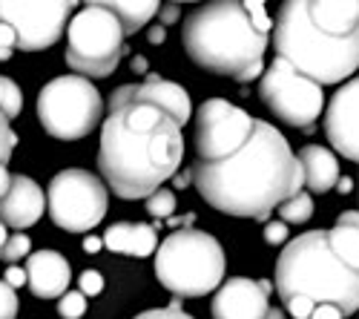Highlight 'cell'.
<instances>
[{
  "label": "cell",
  "mask_w": 359,
  "mask_h": 319,
  "mask_svg": "<svg viewBox=\"0 0 359 319\" xmlns=\"http://www.w3.org/2000/svg\"><path fill=\"white\" fill-rule=\"evenodd\" d=\"M98 167L109 190L124 198H147L172 179L184 158V135L167 109L141 98L133 83H124L107 101Z\"/></svg>",
  "instance_id": "6da1fadb"
},
{
  "label": "cell",
  "mask_w": 359,
  "mask_h": 319,
  "mask_svg": "<svg viewBox=\"0 0 359 319\" xmlns=\"http://www.w3.org/2000/svg\"><path fill=\"white\" fill-rule=\"evenodd\" d=\"M190 182L219 213L256 222H264L287 196L305 190L302 167L287 138L259 118L238 150L216 161H196Z\"/></svg>",
  "instance_id": "7a4b0ae2"
},
{
  "label": "cell",
  "mask_w": 359,
  "mask_h": 319,
  "mask_svg": "<svg viewBox=\"0 0 359 319\" xmlns=\"http://www.w3.org/2000/svg\"><path fill=\"white\" fill-rule=\"evenodd\" d=\"M271 29L276 57L319 86L359 67V0H282Z\"/></svg>",
  "instance_id": "3957f363"
},
{
  "label": "cell",
  "mask_w": 359,
  "mask_h": 319,
  "mask_svg": "<svg viewBox=\"0 0 359 319\" xmlns=\"http://www.w3.org/2000/svg\"><path fill=\"white\" fill-rule=\"evenodd\" d=\"M182 41L190 61L201 69L250 83L264 72L271 32L256 29L242 0H207L187 15Z\"/></svg>",
  "instance_id": "277c9868"
},
{
  "label": "cell",
  "mask_w": 359,
  "mask_h": 319,
  "mask_svg": "<svg viewBox=\"0 0 359 319\" xmlns=\"http://www.w3.org/2000/svg\"><path fill=\"white\" fill-rule=\"evenodd\" d=\"M276 262V291L282 299L305 297L313 305L327 302L342 316L359 308V268L348 265L331 247L327 230H311L290 242Z\"/></svg>",
  "instance_id": "5b68a950"
},
{
  "label": "cell",
  "mask_w": 359,
  "mask_h": 319,
  "mask_svg": "<svg viewBox=\"0 0 359 319\" xmlns=\"http://www.w3.org/2000/svg\"><path fill=\"white\" fill-rule=\"evenodd\" d=\"M224 250L219 239L196 227H182L156 247V276L172 297L193 299L213 294L224 279Z\"/></svg>",
  "instance_id": "8992f818"
},
{
  "label": "cell",
  "mask_w": 359,
  "mask_h": 319,
  "mask_svg": "<svg viewBox=\"0 0 359 319\" xmlns=\"http://www.w3.org/2000/svg\"><path fill=\"white\" fill-rule=\"evenodd\" d=\"M124 29L104 6H83L67 23V64L83 78H109L124 57Z\"/></svg>",
  "instance_id": "52a82bcc"
},
{
  "label": "cell",
  "mask_w": 359,
  "mask_h": 319,
  "mask_svg": "<svg viewBox=\"0 0 359 319\" xmlns=\"http://www.w3.org/2000/svg\"><path fill=\"white\" fill-rule=\"evenodd\" d=\"M104 115V98L83 75L52 78L38 95L41 127L57 141H78L93 133Z\"/></svg>",
  "instance_id": "ba28073f"
},
{
  "label": "cell",
  "mask_w": 359,
  "mask_h": 319,
  "mask_svg": "<svg viewBox=\"0 0 359 319\" xmlns=\"http://www.w3.org/2000/svg\"><path fill=\"white\" fill-rule=\"evenodd\" d=\"M46 210L52 222L67 233H83L93 230L109 210V193L104 179L89 170H61L49 182L46 190Z\"/></svg>",
  "instance_id": "9c48e42d"
},
{
  "label": "cell",
  "mask_w": 359,
  "mask_h": 319,
  "mask_svg": "<svg viewBox=\"0 0 359 319\" xmlns=\"http://www.w3.org/2000/svg\"><path fill=\"white\" fill-rule=\"evenodd\" d=\"M259 78H262L259 83L262 104L279 121L296 130H313V121L322 115V107H325L322 86L316 81L296 72L282 57H276Z\"/></svg>",
  "instance_id": "30bf717a"
},
{
  "label": "cell",
  "mask_w": 359,
  "mask_h": 319,
  "mask_svg": "<svg viewBox=\"0 0 359 319\" xmlns=\"http://www.w3.org/2000/svg\"><path fill=\"white\" fill-rule=\"evenodd\" d=\"M81 0H0V23L12 26L15 46L43 52L61 41Z\"/></svg>",
  "instance_id": "8fae6325"
},
{
  "label": "cell",
  "mask_w": 359,
  "mask_h": 319,
  "mask_svg": "<svg viewBox=\"0 0 359 319\" xmlns=\"http://www.w3.org/2000/svg\"><path fill=\"white\" fill-rule=\"evenodd\" d=\"M253 115L233 107L224 98L204 101L196 112V156L198 161H216L230 156L248 141Z\"/></svg>",
  "instance_id": "7c38bea8"
},
{
  "label": "cell",
  "mask_w": 359,
  "mask_h": 319,
  "mask_svg": "<svg viewBox=\"0 0 359 319\" xmlns=\"http://www.w3.org/2000/svg\"><path fill=\"white\" fill-rule=\"evenodd\" d=\"M356 101H359V81L348 78L334 93L325 112V135L334 144V150L348 161H359V130H356L359 104Z\"/></svg>",
  "instance_id": "4fadbf2b"
},
{
  "label": "cell",
  "mask_w": 359,
  "mask_h": 319,
  "mask_svg": "<svg viewBox=\"0 0 359 319\" xmlns=\"http://www.w3.org/2000/svg\"><path fill=\"white\" fill-rule=\"evenodd\" d=\"M271 291L273 285L267 279H227L210 302V313L213 319H262L271 308L267 305Z\"/></svg>",
  "instance_id": "5bb4252c"
},
{
  "label": "cell",
  "mask_w": 359,
  "mask_h": 319,
  "mask_svg": "<svg viewBox=\"0 0 359 319\" xmlns=\"http://www.w3.org/2000/svg\"><path fill=\"white\" fill-rule=\"evenodd\" d=\"M46 210V196L43 190L29 179V176H12L6 193L0 196V222L6 227L23 230L32 227Z\"/></svg>",
  "instance_id": "9a60e30c"
},
{
  "label": "cell",
  "mask_w": 359,
  "mask_h": 319,
  "mask_svg": "<svg viewBox=\"0 0 359 319\" xmlns=\"http://www.w3.org/2000/svg\"><path fill=\"white\" fill-rule=\"evenodd\" d=\"M72 268L57 250H38L26 256V285L38 299H57L69 291Z\"/></svg>",
  "instance_id": "2e32d148"
},
{
  "label": "cell",
  "mask_w": 359,
  "mask_h": 319,
  "mask_svg": "<svg viewBox=\"0 0 359 319\" xmlns=\"http://www.w3.org/2000/svg\"><path fill=\"white\" fill-rule=\"evenodd\" d=\"M104 247L112 253H124L135 259H147L149 253H156L158 247V233L156 224L144 222H118L104 233Z\"/></svg>",
  "instance_id": "e0dca14e"
},
{
  "label": "cell",
  "mask_w": 359,
  "mask_h": 319,
  "mask_svg": "<svg viewBox=\"0 0 359 319\" xmlns=\"http://www.w3.org/2000/svg\"><path fill=\"white\" fill-rule=\"evenodd\" d=\"M296 158H299V167H302V182H305V187H311V193L334 190V184L339 179V161L331 150L319 147V144H308Z\"/></svg>",
  "instance_id": "ac0fdd59"
},
{
  "label": "cell",
  "mask_w": 359,
  "mask_h": 319,
  "mask_svg": "<svg viewBox=\"0 0 359 319\" xmlns=\"http://www.w3.org/2000/svg\"><path fill=\"white\" fill-rule=\"evenodd\" d=\"M133 90H135L141 98H147V101L158 104L161 109H167L182 127L190 121V112H193V109H190V95H187L184 86H178V83H172V81H164V78H158V75H147L144 83H133Z\"/></svg>",
  "instance_id": "d6986e66"
},
{
  "label": "cell",
  "mask_w": 359,
  "mask_h": 319,
  "mask_svg": "<svg viewBox=\"0 0 359 319\" xmlns=\"http://www.w3.org/2000/svg\"><path fill=\"white\" fill-rule=\"evenodd\" d=\"M83 4L109 9L118 18V23H121L124 35H135L158 15L161 0H83Z\"/></svg>",
  "instance_id": "ffe728a7"
},
{
  "label": "cell",
  "mask_w": 359,
  "mask_h": 319,
  "mask_svg": "<svg viewBox=\"0 0 359 319\" xmlns=\"http://www.w3.org/2000/svg\"><path fill=\"white\" fill-rule=\"evenodd\" d=\"M359 216L356 210H348L337 219L334 230H327V239H331V247L345 259L348 265L359 268Z\"/></svg>",
  "instance_id": "44dd1931"
},
{
  "label": "cell",
  "mask_w": 359,
  "mask_h": 319,
  "mask_svg": "<svg viewBox=\"0 0 359 319\" xmlns=\"http://www.w3.org/2000/svg\"><path fill=\"white\" fill-rule=\"evenodd\" d=\"M276 210H279V216H282L285 224H305L313 216V198H311V193L299 190V193L287 196Z\"/></svg>",
  "instance_id": "7402d4cb"
},
{
  "label": "cell",
  "mask_w": 359,
  "mask_h": 319,
  "mask_svg": "<svg viewBox=\"0 0 359 319\" xmlns=\"http://www.w3.org/2000/svg\"><path fill=\"white\" fill-rule=\"evenodd\" d=\"M20 109H23V93H20V86L12 78L0 75V112H4L6 118H15V115H20Z\"/></svg>",
  "instance_id": "603a6c76"
},
{
  "label": "cell",
  "mask_w": 359,
  "mask_h": 319,
  "mask_svg": "<svg viewBox=\"0 0 359 319\" xmlns=\"http://www.w3.org/2000/svg\"><path fill=\"white\" fill-rule=\"evenodd\" d=\"M175 193L172 190H167L164 184L161 187H156L153 193L147 196V210H149V216H156L158 222L161 219H170L172 213H175Z\"/></svg>",
  "instance_id": "cb8c5ba5"
},
{
  "label": "cell",
  "mask_w": 359,
  "mask_h": 319,
  "mask_svg": "<svg viewBox=\"0 0 359 319\" xmlns=\"http://www.w3.org/2000/svg\"><path fill=\"white\" fill-rule=\"evenodd\" d=\"M29 250H32V242H29V236L26 233H12V236H6L4 247H0V259H4L6 265H15L18 259L29 256Z\"/></svg>",
  "instance_id": "d4e9b609"
},
{
  "label": "cell",
  "mask_w": 359,
  "mask_h": 319,
  "mask_svg": "<svg viewBox=\"0 0 359 319\" xmlns=\"http://www.w3.org/2000/svg\"><path fill=\"white\" fill-rule=\"evenodd\" d=\"M57 313L64 319H81L86 313V297L81 291H64L57 297Z\"/></svg>",
  "instance_id": "484cf974"
},
{
  "label": "cell",
  "mask_w": 359,
  "mask_h": 319,
  "mask_svg": "<svg viewBox=\"0 0 359 319\" xmlns=\"http://www.w3.org/2000/svg\"><path fill=\"white\" fill-rule=\"evenodd\" d=\"M18 294L15 287L0 279V319H15L18 316Z\"/></svg>",
  "instance_id": "4316f807"
},
{
  "label": "cell",
  "mask_w": 359,
  "mask_h": 319,
  "mask_svg": "<svg viewBox=\"0 0 359 319\" xmlns=\"http://www.w3.org/2000/svg\"><path fill=\"white\" fill-rule=\"evenodd\" d=\"M15 144H18V135L12 133L9 118H6L4 112H0V164H6V161H9V156H12V150H15Z\"/></svg>",
  "instance_id": "83f0119b"
},
{
  "label": "cell",
  "mask_w": 359,
  "mask_h": 319,
  "mask_svg": "<svg viewBox=\"0 0 359 319\" xmlns=\"http://www.w3.org/2000/svg\"><path fill=\"white\" fill-rule=\"evenodd\" d=\"M287 233H290V230H287V224H285L282 219L264 224V242H267V245H273V247L285 245V242H287Z\"/></svg>",
  "instance_id": "f1b7e54d"
},
{
  "label": "cell",
  "mask_w": 359,
  "mask_h": 319,
  "mask_svg": "<svg viewBox=\"0 0 359 319\" xmlns=\"http://www.w3.org/2000/svg\"><path fill=\"white\" fill-rule=\"evenodd\" d=\"M104 291V276L98 271H83L81 273V294L83 297H98Z\"/></svg>",
  "instance_id": "f546056e"
},
{
  "label": "cell",
  "mask_w": 359,
  "mask_h": 319,
  "mask_svg": "<svg viewBox=\"0 0 359 319\" xmlns=\"http://www.w3.org/2000/svg\"><path fill=\"white\" fill-rule=\"evenodd\" d=\"M285 305H287V313L293 319H308L311 311H313V302L305 299V297H290V299H285Z\"/></svg>",
  "instance_id": "4dcf8cb0"
},
{
  "label": "cell",
  "mask_w": 359,
  "mask_h": 319,
  "mask_svg": "<svg viewBox=\"0 0 359 319\" xmlns=\"http://www.w3.org/2000/svg\"><path fill=\"white\" fill-rule=\"evenodd\" d=\"M135 319H193L190 313H184L182 308H153V311H144Z\"/></svg>",
  "instance_id": "1f68e13d"
},
{
  "label": "cell",
  "mask_w": 359,
  "mask_h": 319,
  "mask_svg": "<svg viewBox=\"0 0 359 319\" xmlns=\"http://www.w3.org/2000/svg\"><path fill=\"white\" fill-rule=\"evenodd\" d=\"M12 49H15V32H12V26L0 23V61H9Z\"/></svg>",
  "instance_id": "d6a6232c"
},
{
  "label": "cell",
  "mask_w": 359,
  "mask_h": 319,
  "mask_svg": "<svg viewBox=\"0 0 359 319\" xmlns=\"http://www.w3.org/2000/svg\"><path fill=\"white\" fill-rule=\"evenodd\" d=\"M308 319H345V316H342V311H339V308H334V305H327V302H316Z\"/></svg>",
  "instance_id": "836d02e7"
},
{
  "label": "cell",
  "mask_w": 359,
  "mask_h": 319,
  "mask_svg": "<svg viewBox=\"0 0 359 319\" xmlns=\"http://www.w3.org/2000/svg\"><path fill=\"white\" fill-rule=\"evenodd\" d=\"M158 23L161 26H170L172 20H178V4H170V0H167V6H158Z\"/></svg>",
  "instance_id": "e575fe53"
},
{
  "label": "cell",
  "mask_w": 359,
  "mask_h": 319,
  "mask_svg": "<svg viewBox=\"0 0 359 319\" xmlns=\"http://www.w3.org/2000/svg\"><path fill=\"white\" fill-rule=\"evenodd\" d=\"M4 282H6V285H12V287H20V285H26V271H23V268L9 265V268H6V273H4Z\"/></svg>",
  "instance_id": "d590c367"
},
{
  "label": "cell",
  "mask_w": 359,
  "mask_h": 319,
  "mask_svg": "<svg viewBox=\"0 0 359 319\" xmlns=\"http://www.w3.org/2000/svg\"><path fill=\"white\" fill-rule=\"evenodd\" d=\"M164 38H167V26L156 23L153 29H149V43H164Z\"/></svg>",
  "instance_id": "8d00e7d4"
},
{
  "label": "cell",
  "mask_w": 359,
  "mask_h": 319,
  "mask_svg": "<svg viewBox=\"0 0 359 319\" xmlns=\"http://www.w3.org/2000/svg\"><path fill=\"white\" fill-rule=\"evenodd\" d=\"M101 247H104V239H98V236H86L83 239V250L86 253H98Z\"/></svg>",
  "instance_id": "74e56055"
},
{
  "label": "cell",
  "mask_w": 359,
  "mask_h": 319,
  "mask_svg": "<svg viewBox=\"0 0 359 319\" xmlns=\"http://www.w3.org/2000/svg\"><path fill=\"white\" fill-rule=\"evenodd\" d=\"M334 187H337V190H339V193H342V196H348V193H351V190H353V182H351V179H348V176H339V179H337V184H334Z\"/></svg>",
  "instance_id": "f35d334b"
},
{
  "label": "cell",
  "mask_w": 359,
  "mask_h": 319,
  "mask_svg": "<svg viewBox=\"0 0 359 319\" xmlns=\"http://www.w3.org/2000/svg\"><path fill=\"white\" fill-rule=\"evenodd\" d=\"M9 170H6V164H0V196H4L6 193V187H9Z\"/></svg>",
  "instance_id": "ab89813d"
},
{
  "label": "cell",
  "mask_w": 359,
  "mask_h": 319,
  "mask_svg": "<svg viewBox=\"0 0 359 319\" xmlns=\"http://www.w3.org/2000/svg\"><path fill=\"white\" fill-rule=\"evenodd\" d=\"M172 184H175V190H184V187L190 184V172H184V176H178V172H172Z\"/></svg>",
  "instance_id": "60d3db41"
},
{
  "label": "cell",
  "mask_w": 359,
  "mask_h": 319,
  "mask_svg": "<svg viewBox=\"0 0 359 319\" xmlns=\"http://www.w3.org/2000/svg\"><path fill=\"white\" fill-rule=\"evenodd\" d=\"M133 69H135L138 75H147V72H149V69H147V61H144L141 55H138V57H133Z\"/></svg>",
  "instance_id": "b9f144b4"
},
{
  "label": "cell",
  "mask_w": 359,
  "mask_h": 319,
  "mask_svg": "<svg viewBox=\"0 0 359 319\" xmlns=\"http://www.w3.org/2000/svg\"><path fill=\"white\" fill-rule=\"evenodd\" d=\"M262 319H285V311H279V308H267Z\"/></svg>",
  "instance_id": "7bdbcfd3"
},
{
  "label": "cell",
  "mask_w": 359,
  "mask_h": 319,
  "mask_svg": "<svg viewBox=\"0 0 359 319\" xmlns=\"http://www.w3.org/2000/svg\"><path fill=\"white\" fill-rule=\"evenodd\" d=\"M170 4H193V0H170Z\"/></svg>",
  "instance_id": "ee69618b"
}]
</instances>
